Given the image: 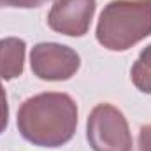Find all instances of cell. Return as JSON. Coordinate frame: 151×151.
Returning <instances> with one entry per match:
<instances>
[{"label":"cell","instance_id":"cell-9","mask_svg":"<svg viewBox=\"0 0 151 151\" xmlns=\"http://www.w3.org/2000/svg\"><path fill=\"white\" fill-rule=\"evenodd\" d=\"M7 121H9V106H7V95H5V90L0 83V134L5 130L7 127Z\"/></svg>","mask_w":151,"mask_h":151},{"label":"cell","instance_id":"cell-1","mask_svg":"<svg viewBox=\"0 0 151 151\" xmlns=\"http://www.w3.org/2000/svg\"><path fill=\"white\" fill-rule=\"evenodd\" d=\"M77 106L67 93L47 91L27 99L18 111V130L32 144L60 148L76 134Z\"/></svg>","mask_w":151,"mask_h":151},{"label":"cell","instance_id":"cell-3","mask_svg":"<svg viewBox=\"0 0 151 151\" xmlns=\"http://www.w3.org/2000/svg\"><path fill=\"white\" fill-rule=\"evenodd\" d=\"M86 137L93 151H130L132 134L123 113L113 104H99L88 116Z\"/></svg>","mask_w":151,"mask_h":151},{"label":"cell","instance_id":"cell-4","mask_svg":"<svg viewBox=\"0 0 151 151\" xmlns=\"http://www.w3.org/2000/svg\"><path fill=\"white\" fill-rule=\"evenodd\" d=\"M30 65L44 81H67L77 72L81 58L72 47L56 42H40L32 47Z\"/></svg>","mask_w":151,"mask_h":151},{"label":"cell","instance_id":"cell-10","mask_svg":"<svg viewBox=\"0 0 151 151\" xmlns=\"http://www.w3.org/2000/svg\"><path fill=\"white\" fill-rule=\"evenodd\" d=\"M139 150L151 151V125H146L139 132Z\"/></svg>","mask_w":151,"mask_h":151},{"label":"cell","instance_id":"cell-11","mask_svg":"<svg viewBox=\"0 0 151 151\" xmlns=\"http://www.w3.org/2000/svg\"><path fill=\"white\" fill-rule=\"evenodd\" d=\"M130 151H141V150H130Z\"/></svg>","mask_w":151,"mask_h":151},{"label":"cell","instance_id":"cell-5","mask_svg":"<svg viewBox=\"0 0 151 151\" xmlns=\"http://www.w3.org/2000/svg\"><path fill=\"white\" fill-rule=\"evenodd\" d=\"M95 7V0H56L47 14V25L58 34L81 37L91 25Z\"/></svg>","mask_w":151,"mask_h":151},{"label":"cell","instance_id":"cell-6","mask_svg":"<svg viewBox=\"0 0 151 151\" xmlns=\"http://www.w3.org/2000/svg\"><path fill=\"white\" fill-rule=\"evenodd\" d=\"M27 44L19 37H5L0 40V79H16L23 74Z\"/></svg>","mask_w":151,"mask_h":151},{"label":"cell","instance_id":"cell-8","mask_svg":"<svg viewBox=\"0 0 151 151\" xmlns=\"http://www.w3.org/2000/svg\"><path fill=\"white\" fill-rule=\"evenodd\" d=\"M49 0H0V7H18V9H32L40 7Z\"/></svg>","mask_w":151,"mask_h":151},{"label":"cell","instance_id":"cell-2","mask_svg":"<svg viewBox=\"0 0 151 151\" xmlns=\"http://www.w3.org/2000/svg\"><path fill=\"white\" fill-rule=\"evenodd\" d=\"M151 35V0H113L97 25V40L109 51H127Z\"/></svg>","mask_w":151,"mask_h":151},{"label":"cell","instance_id":"cell-7","mask_svg":"<svg viewBox=\"0 0 151 151\" xmlns=\"http://www.w3.org/2000/svg\"><path fill=\"white\" fill-rule=\"evenodd\" d=\"M130 74H132L134 84L142 93H151V44L141 51Z\"/></svg>","mask_w":151,"mask_h":151}]
</instances>
